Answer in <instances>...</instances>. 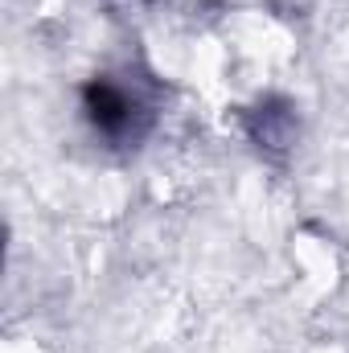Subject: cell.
I'll use <instances>...</instances> for the list:
<instances>
[{
  "label": "cell",
  "instance_id": "obj_1",
  "mask_svg": "<svg viewBox=\"0 0 349 353\" xmlns=\"http://www.w3.org/2000/svg\"><path fill=\"white\" fill-rule=\"evenodd\" d=\"M87 111L94 119V128L111 140H136L140 128H136V115H140V103L115 83H90L87 87Z\"/></svg>",
  "mask_w": 349,
  "mask_h": 353
}]
</instances>
